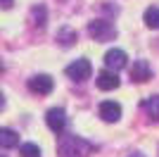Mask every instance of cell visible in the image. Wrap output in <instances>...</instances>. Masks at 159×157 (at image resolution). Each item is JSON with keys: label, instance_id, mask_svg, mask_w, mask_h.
I'll use <instances>...</instances> for the list:
<instances>
[{"label": "cell", "instance_id": "cell-8", "mask_svg": "<svg viewBox=\"0 0 159 157\" xmlns=\"http://www.w3.org/2000/svg\"><path fill=\"white\" fill-rule=\"evenodd\" d=\"M150 76H152V67H150V62H147V59H135L133 67H131V78L135 81V83H145Z\"/></svg>", "mask_w": 159, "mask_h": 157}, {"label": "cell", "instance_id": "cell-1", "mask_svg": "<svg viewBox=\"0 0 159 157\" xmlns=\"http://www.w3.org/2000/svg\"><path fill=\"white\" fill-rule=\"evenodd\" d=\"M95 150L93 143H88L81 136H62L60 145H57V155L60 157H88Z\"/></svg>", "mask_w": 159, "mask_h": 157}, {"label": "cell", "instance_id": "cell-7", "mask_svg": "<svg viewBox=\"0 0 159 157\" xmlns=\"http://www.w3.org/2000/svg\"><path fill=\"white\" fill-rule=\"evenodd\" d=\"M100 117H102V121H107V124L119 121V119H121V105L114 102V100H105V102H100Z\"/></svg>", "mask_w": 159, "mask_h": 157}, {"label": "cell", "instance_id": "cell-15", "mask_svg": "<svg viewBox=\"0 0 159 157\" xmlns=\"http://www.w3.org/2000/svg\"><path fill=\"white\" fill-rule=\"evenodd\" d=\"M19 155L21 157H40V148L36 143H24L19 148Z\"/></svg>", "mask_w": 159, "mask_h": 157}, {"label": "cell", "instance_id": "cell-5", "mask_svg": "<svg viewBox=\"0 0 159 157\" xmlns=\"http://www.w3.org/2000/svg\"><path fill=\"white\" fill-rule=\"evenodd\" d=\"M126 64H128V55H126L124 50H119V48L107 50V55H105V67H107V69L119 72V69H124Z\"/></svg>", "mask_w": 159, "mask_h": 157}, {"label": "cell", "instance_id": "cell-11", "mask_svg": "<svg viewBox=\"0 0 159 157\" xmlns=\"http://www.w3.org/2000/svg\"><path fill=\"white\" fill-rule=\"evenodd\" d=\"M57 40H60L64 48H69V45H74V43L79 40V33L74 31V29H69V26H64V29L57 31Z\"/></svg>", "mask_w": 159, "mask_h": 157}, {"label": "cell", "instance_id": "cell-14", "mask_svg": "<svg viewBox=\"0 0 159 157\" xmlns=\"http://www.w3.org/2000/svg\"><path fill=\"white\" fill-rule=\"evenodd\" d=\"M145 24L150 29H159V7H147L145 10Z\"/></svg>", "mask_w": 159, "mask_h": 157}, {"label": "cell", "instance_id": "cell-4", "mask_svg": "<svg viewBox=\"0 0 159 157\" xmlns=\"http://www.w3.org/2000/svg\"><path fill=\"white\" fill-rule=\"evenodd\" d=\"M52 88H55V81H52V76H48V74H36V76L29 78V91L31 93L48 95V93H52Z\"/></svg>", "mask_w": 159, "mask_h": 157}, {"label": "cell", "instance_id": "cell-2", "mask_svg": "<svg viewBox=\"0 0 159 157\" xmlns=\"http://www.w3.org/2000/svg\"><path fill=\"white\" fill-rule=\"evenodd\" d=\"M88 33H90V38H95L98 43H105V40L116 38V29H114L112 21H107V19L90 21V24H88Z\"/></svg>", "mask_w": 159, "mask_h": 157}, {"label": "cell", "instance_id": "cell-10", "mask_svg": "<svg viewBox=\"0 0 159 157\" xmlns=\"http://www.w3.org/2000/svg\"><path fill=\"white\" fill-rule=\"evenodd\" d=\"M0 145L2 148H14L19 145V133L12 129H0Z\"/></svg>", "mask_w": 159, "mask_h": 157}, {"label": "cell", "instance_id": "cell-12", "mask_svg": "<svg viewBox=\"0 0 159 157\" xmlns=\"http://www.w3.org/2000/svg\"><path fill=\"white\" fill-rule=\"evenodd\" d=\"M143 110H145L147 114L154 119V121H159V95H152V98H147L145 102H143Z\"/></svg>", "mask_w": 159, "mask_h": 157}, {"label": "cell", "instance_id": "cell-6", "mask_svg": "<svg viewBox=\"0 0 159 157\" xmlns=\"http://www.w3.org/2000/svg\"><path fill=\"white\" fill-rule=\"evenodd\" d=\"M45 121H48V126H50V131L62 133V131H64V126H66V112L62 110V107H52V110H48Z\"/></svg>", "mask_w": 159, "mask_h": 157}, {"label": "cell", "instance_id": "cell-13", "mask_svg": "<svg viewBox=\"0 0 159 157\" xmlns=\"http://www.w3.org/2000/svg\"><path fill=\"white\" fill-rule=\"evenodd\" d=\"M45 19H48V12H45V5H33L31 7V21L36 26H45Z\"/></svg>", "mask_w": 159, "mask_h": 157}, {"label": "cell", "instance_id": "cell-9", "mask_svg": "<svg viewBox=\"0 0 159 157\" xmlns=\"http://www.w3.org/2000/svg\"><path fill=\"white\" fill-rule=\"evenodd\" d=\"M119 76H116V72H112V69H102V72L98 74V88L100 91H114V88H119Z\"/></svg>", "mask_w": 159, "mask_h": 157}, {"label": "cell", "instance_id": "cell-16", "mask_svg": "<svg viewBox=\"0 0 159 157\" xmlns=\"http://www.w3.org/2000/svg\"><path fill=\"white\" fill-rule=\"evenodd\" d=\"M2 7H5V10H10V7H12V0H2Z\"/></svg>", "mask_w": 159, "mask_h": 157}, {"label": "cell", "instance_id": "cell-3", "mask_svg": "<svg viewBox=\"0 0 159 157\" xmlns=\"http://www.w3.org/2000/svg\"><path fill=\"white\" fill-rule=\"evenodd\" d=\"M90 72H93V67H90V62L86 57L76 59V62H71L66 67V76L71 81H86V78H90Z\"/></svg>", "mask_w": 159, "mask_h": 157}]
</instances>
